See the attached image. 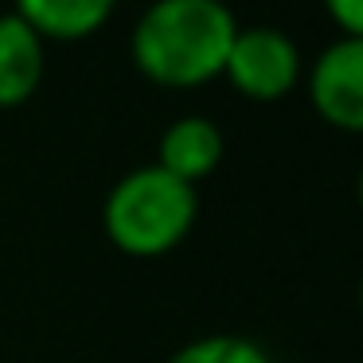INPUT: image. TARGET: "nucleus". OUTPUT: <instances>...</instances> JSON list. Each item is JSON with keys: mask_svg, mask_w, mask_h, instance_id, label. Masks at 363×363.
Returning a JSON list of instances; mask_svg holds the SVG:
<instances>
[{"mask_svg": "<svg viewBox=\"0 0 363 363\" xmlns=\"http://www.w3.org/2000/svg\"><path fill=\"white\" fill-rule=\"evenodd\" d=\"M235 35L227 0H152L133 24L129 55L157 86L196 90L223 79Z\"/></svg>", "mask_w": 363, "mask_h": 363, "instance_id": "nucleus-1", "label": "nucleus"}, {"mask_svg": "<svg viewBox=\"0 0 363 363\" xmlns=\"http://www.w3.org/2000/svg\"><path fill=\"white\" fill-rule=\"evenodd\" d=\"M199 215L196 188L160 164L125 172L102 203L106 238L129 258H160L191 235Z\"/></svg>", "mask_w": 363, "mask_h": 363, "instance_id": "nucleus-2", "label": "nucleus"}, {"mask_svg": "<svg viewBox=\"0 0 363 363\" xmlns=\"http://www.w3.org/2000/svg\"><path fill=\"white\" fill-rule=\"evenodd\" d=\"M223 74L250 102H277L301 82L305 67H301L297 40L289 32H281V28H238Z\"/></svg>", "mask_w": 363, "mask_h": 363, "instance_id": "nucleus-3", "label": "nucleus"}, {"mask_svg": "<svg viewBox=\"0 0 363 363\" xmlns=\"http://www.w3.org/2000/svg\"><path fill=\"white\" fill-rule=\"evenodd\" d=\"M305 82L313 110L332 129L363 133V40L340 35L336 43H328L308 67Z\"/></svg>", "mask_w": 363, "mask_h": 363, "instance_id": "nucleus-4", "label": "nucleus"}, {"mask_svg": "<svg viewBox=\"0 0 363 363\" xmlns=\"http://www.w3.org/2000/svg\"><path fill=\"white\" fill-rule=\"evenodd\" d=\"M223 152H227L223 129L215 125L211 118L188 113V118L172 121V125L160 133L157 164L164 168L168 176H176V180L196 188L199 180H207V176L223 164Z\"/></svg>", "mask_w": 363, "mask_h": 363, "instance_id": "nucleus-5", "label": "nucleus"}, {"mask_svg": "<svg viewBox=\"0 0 363 363\" xmlns=\"http://www.w3.org/2000/svg\"><path fill=\"white\" fill-rule=\"evenodd\" d=\"M43 40L16 16L0 12V110H16L43 82Z\"/></svg>", "mask_w": 363, "mask_h": 363, "instance_id": "nucleus-6", "label": "nucleus"}, {"mask_svg": "<svg viewBox=\"0 0 363 363\" xmlns=\"http://www.w3.org/2000/svg\"><path fill=\"white\" fill-rule=\"evenodd\" d=\"M118 0H16V16L40 35L43 43H74L94 35L113 16Z\"/></svg>", "mask_w": 363, "mask_h": 363, "instance_id": "nucleus-7", "label": "nucleus"}, {"mask_svg": "<svg viewBox=\"0 0 363 363\" xmlns=\"http://www.w3.org/2000/svg\"><path fill=\"white\" fill-rule=\"evenodd\" d=\"M168 363H269L266 347L246 336H199L191 344L176 347Z\"/></svg>", "mask_w": 363, "mask_h": 363, "instance_id": "nucleus-8", "label": "nucleus"}, {"mask_svg": "<svg viewBox=\"0 0 363 363\" xmlns=\"http://www.w3.org/2000/svg\"><path fill=\"white\" fill-rule=\"evenodd\" d=\"M324 12L347 40H363V0H324Z\"/></svg>", "mask_w": 363, "mask_h": 363, "instance_id": "nucleus-9", "label": "nucleus"}, {"mask_svg": "<svg viewBox=\"0 0 363 363\" xmlns=\"http://www.w3.org/2000/svg\"><path fill=\"white\" fill-rule=\"evenodd\" d=\"M355 203H359V211H363V168H359V176H355Z\"/></svg>", "mask_w": 363, "mask_h": 363, "instance_id": "nucleus-10", "label": "nucleus"}, {"mask_svg": "<svg viewBox=\"0 0 363 363\" xmlns=\"http://www.w3.org/2000/svg\"><path fill=\"white\" fill-rule=\"evenodd\" d=\"M359 313H363V277H359Z\"/></svg>", "mask_w": 363, "mask_h": 363, "instance_id": "nucleus-11", "label": "nucleus"}]
</instances>
